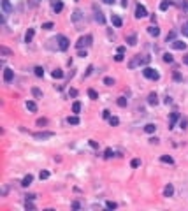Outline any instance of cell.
Returning a JSON list of instances; mask_svg holds the SVG:
<instances>
[{
  "instance_id": "cell-1",
  "label": "cell",
  "mask_w": 188,
  "mask_h": 211,
  "mask_svg": "<svg viewBox=\"0 0 188 211\" xmlns=\"http://www.w3.org/2000/svg\"><path fill=\"white\" fill-rule=\"evenodd\" d=\"M150 62V56H144V55H135L130 62H129V69H135L139 65H144V63Z\"/></svg>"
},
{
  "instance_id": "cell-2",
  "label": "cell",
  "mask_w": 188,
  "mask_h": 211,
  "mask_svg": "<svg viewBox=\"0 0 188 211\" xmlns=\"http://www.w3.org/2000/svg\"><path fill=\"white\" fill-rule=\"evenodd\" d=\"M92 40H93V37H92V35H85V37H79V40L76 42V48H77V49L88 48V46L92 44Z\"/></svg>"
},
{
  "instance_id": "cell-3",
  "label": "cell",
  "mask_w": 188,
  "mask_h": 211,
  "mask_svg": "<svg viewBox=\"0 0 188 211\" xmlns=\"http://www.w3.org/2000/svg\"><path fill=\"white\" fill-rule=\"evenodd\" d=\"M142 74H144V77L153 79V81H157V79L160 77V74H158L155 69H151V67H144V69H142Z\"/></svg>"
},
{
  "instance_id": "cell-4",
  "label": "cell",
  "mask_w": 188,
  "mask_h": 211,
  "mask_svg": "<svg viewBox=\"0 0 188 211\" xmlns=\"http://www.w3.org/2000/svg\"><path fill=\"white\" fill-rule=\"evenodd\" d=\"M53 136H55L53 132L42 130V132H35V134H33V139H35V141H46V139H51Z\"/></svg>"
},
{
  "instance_id": "cell-5",
  "label": "cell",
  "mask_w": 188,
  "mask_h": 211,
  "mask_svg": "<svg viewBox=\"0 0 188 211\" xmlns=\"http://www.w3.org/2000/svg\"><path fill=\"white\" fill-rule=\"evenodd\" d=\"M58 49H62V51H65V49H69V46H70V42H69V39L65 37V35H58Z\"/></svg>"
},
{
  "instance_id": "cell-6",
  "label": "cell",
  "mask_w": 188,
  "mask_h": 211,
  "mask_svg": "<svg viewBox=\"0 0 188 211\" xmlns=\"http://www.w3.org/2000/svg\"><path fill=\"white\" fill-rule=\"evenodd\" d=\"M146 16H148V11H146V7L141 5V4H137V7H135V18L141 19V18H146Z\"/></svg>"
},
{
  "instance_id": "cell-7",
  "label": "cell",
  "mask_w": 188,
  "mask_h": 211,
  "mask_svg": "<svg viewBox=\"0 0 188 211\" xmlns=\"http://www.w3.org/2000/svg\"><path fill=\"white\" fill-rule=\"evenodd\" d=\"M2 9L5 14H11L12 12V5H11V0H2Z\"/></svg>"
},
{
  "instance_id": "cell-8",
  "label": "cell",
  "mask_w": 188,
  "mask_h": 211,
  "mask_svg": "<svg viewBox=\"0 0 188 211\" xmlns=\"http://www.w3.org/2000/svg\"><path fill=\"white\" fill-rule=\"evenodd\" d=\"M12 77H14V71L5 69V71H4V81H5V83H11V81H12Z\"/></svg>"
},
{
  "instance_id": "cell-9",
  "label": "cell",
  "mask_w": 188,
  "mask_h": 211,
  "mask_svg": "<svg viewBox=\"0 0 188 211\" xmlns=\"http://www.w3.org/2000/svg\"><path fill=\"white\" fill-rule=\"evenodd\" d=\"M148 104H150V105H157V104H158V95H157L155 92H151V93L148 95Z\"/></svg>"
},
{
  "instance_id": "cell-10",
  "label": "cell",
  "mask_w": 188,
  "mask_h": 211,
  "mask_svg": "<svg viewBox=\"0 0 188 211\" xmlns=\"http://www.w3.org/2000/svg\"><path fill=\"white\" fill-rule=\"evenodd\" d=\"M172 48L174 49H186V42H183V40H172Z\"/></svg>"
},
{
  "instance_id": "cell-11",
  "label": "cell",
  "mask_w": 188,
  "mask_h": 211,
  "mask_svg": "<svg viewBox=\"0 0 188 211\" xmlns=\"http://www.w3.org/2000/svg\"><path fill=\"white\" fill-rule=\"evenodd\" d=\"M172 194H174V186L169 183V185L163 188V197H172Z\"/></svg>"
},
{
  "instance_id": "cell-12",
  "label": "cell",
  "mask_w": 188,
  "mask_h": 211,
  "mask_svg": "<svg viewBox=\"0 0 188 211\" xmlns=\"http://www.w3.org/2000/svg\"><path fill=\"white\" fill-rule=\"evenodd\" d=\"M95 19H97V23H100V25L106 23V18H104L102 11H97V9H95Z\"/></svg>"
},
{
  "instance_id": "cell-13",
  "label": "cell",
  "mask_w": 188,
  "mask_h": 211,
  "mask_svg": "<svg viewBox=\"0 0 188 211\" xmlns=\"http://www.w3.org/2000/svg\"><path fill=\"white\" fill-rule=\"evenodd\" d=\"M32 181H33V176H32V174H27V176L21 179V186H30Z\"/></svg>"
},
{
  "instance_id": "cell-14",
  "label": "cell",
  "mask_w": 188,
  "mask_h": 211,
  "mask_svg": "<svg viewBox=\"0 0 188 211\" xmlns=\"http://www.w3.org/2000/svg\"><path fill=\"white\" fill-rule=\"evenodd\" d=\"M33 35H35V30H33V28H28L27 34H25V42H32Z\"/></svg>"
},
{
  "instance_id": "cell-15",
  "label": "cell",
  "mask_w": 188,
  "mask_h": 211,
  "mask_svg": "<svg viewBox=\"0 0 188 211\" xmlns=\"http://www.w3.org/2000/svg\"><path fill=\"white\" fill-rule=\"evenodd\" d=\"M179 120V114L178 113H171V121H169V129H172L174 127V123Z\"/></svg>"
},
{
  "instance_id": "cell-16",
  "label": "cell",
  "mask_w": 188,
  "mask_h": 211,
  "mask_svg": "<svg viewBox=\"0 0 188 211\" xmlns=\"http://www.w3.org/2000/svg\"><path fill=\"white\" fill-rule=\"evenodd\" d=\"M111 21H113V25H114V27H118V28L123 25V21H121V18H120V16H111Z\"/></svg>"
},
{
  "instance_id": "cell-17",
  "label": "cell",
  "mask_w": 188,
  "mask_h": 211,
  "mask_svg": "<svg viewBox=\"0 0 188 211\" xmlns=\"http://www.w3.org/2000/svg\"><path fill=\"white\" fill-rule=\"evenodd\" d=\"M148 34L153 35V37H158V35H160V28H158V27H150V28H148Z\"/></svg>"
},
{
  "instance_id": "cell-18",
  "label": "cell",
  "mask_w": 188,
  "mask_h": 211,
  "mask_svg": "<svg viewBox=\"0 0 188 211\" xmlns=\"http://www.w3.org/2000/svg\"><path fill=\"white\" fill-rule=\"evenodd\" d=\"M155 130H157V125L155 123H148V125L144 127V132H148V134H153Z\"/></svg>"
},
{
  "instance_id": "cell-19",
  "label": "cell",
  "mask_w": 188,
  "mask_h": 211,
  "mask_svg": "<svg viewBox=\"0 0 188 211\" xmlns=\"http://www.w3.org/2000/svg\"><path fill=\"white\" fill-rule=\"evenodd\" d=\"M127 42H129V46H135V44H137V35H135V34L129 35V37H127Z\"/></svg>"
},
{
  "instance_id": "cell-20",
  "label": "cell",
  "mask_w": 188,
  "mask_h": 211,
  "mask_svg": "<svg viewBox=\"0 0 188 211\" xmlns=\"http://www.w3.org/2000/svg\"><path fill=\"white\" fill-rule=\"evenodd\" d=\"M27 109L32 111V113H35V111H37V104H35L33 100H28V102H27Z\"/></svg>"
},
{
  "instance_id": "cell-21",
  "label": "cell",
  "mask_w": 188,
  "mask_h": 211,
  "mask_svg": "<svg viewBox=\"0 0 188 211\" xmlns=\"http://www.w3.org/2000/svg\"><path fill=\"white\" fill-rule=\"evenodd\" d=\"M67 123H69V125H79V118H77V114L69 116V118H67Z\"/></svg>"
},
{
  "instance_id": "cell-22",
  "label": "cell",
  "mask_w": 188,
  "mask_h": 211,
  "mask_svg": "<svg viewBox=\"0 0 188 211\" xmlns=\"http://www.w3.org/2000/svg\"><path fill=\"white\" fill-rule=\"evenodd\" d=\"M116 104L120 105V108H127V104H129V100L125 99V97H118V100H116Z\"/></svg>"
},
{
  "instance_id": "cell-23",
  "label": "cell",
  "mask_w": 188,
  "mask_h": 211,
  "mask_svg": "<svg viewBox=\"0 0 188 211\" xmlns=\"http://www.w3.org/2000/svg\"><path fill=\"white\" fill-rule=\"evenodd\" d=\"M51 76H53L55 79H62V77H64V72H62L60 69H55V71L51 72Z\"/></svg>"
},
{
  "instance_id": "cell-24",
  "label": "cell",
  "mask_w": 188,
  "mask_h": 211,
  "mask_svg": "<svg viewBox=\"0 0 188 211\" xmlns=\"http://www.w3.org/2000/svg\"><path fill=\"white\" fill-rule=\"evenodd\" d=\"M88 97H90L92 100H97V99H98V93H97L93 88H88Z\"/></svg>"
},
{
  "instance_id": "cell-25",
  "label": "cell",
  "mask_w": 188,
  "mask_h": 211,
  "mask_svg": "<svg viewBox=\"0 0 188 211\" xmlns=\"http://www.w3.org/2000/svg\"><path fill=\"white\" fill-rule=\"evenodd\" d=\"M62 9H64V4H62L60 0H58V2H55V4H53V11H55V12H60Z\"/></svg>"
},
{
  "instance_id": "cell-26",
  "label": "cell",
  "mask_w": 188,
  "mask_h": 211,
  "mask_svg": "<svg viewBox=\"0 0 188 211\" xmlns=\"http://www.w3.org/2000/svg\"><path fill=\"white\" fill-rule=\"evenodd\" d=\"M79 111H81V102H77V100H76V102L72 104V113H76V114H77Z\"/></svg>"
},
{
  "instance_id": "cell-27",
  "label": "cell",
  "mask_w": 188,
  "mask_h": 211,
  "mask_svg": "<svg viewBox=\"0 0 188 211\" xmlns=\"http://www.w3.org/2000/svg\"><path fill=\"white\" fill-rule=\"evenodd\" d=\"M160 160L163 162V164H172L174 160H172V157H169V155H162L160 157Z\"/></svg>"
},
{
  "instance_id": "cell-28",
  "label": "cell",
  "mask_w": 188,
  "mask_h": 211,
  "mask_svg": "<svg viewBox=\"0 0 188 211\" xmlns=\"http://www.w3.org/2000/svg\"><path fill=\"white\" fill-rule=\"evenodd\" d=\"M32 95H33L35 99H42V92H40L39 88H32Z\"/></svg>"
},
{
  "instance_id": "cell-29",
  "label": "cell",
  "mask_w": 188,
  "mask_h": 211,
  "mask_svg": "<svg viewBox=\"0 0 188 211\" xmlns=\"http://www.w3.org/2000/svg\"><path fill=\"white\" fill-rule=\"evenodd\" d=\"M163 62H165V63H172V62H174L172 55H171V53H165V55H163Z\"/></svg>"
},
{
  "instance_id": "cell-30",
  "label": "cell",
  "mask_w": 188,
  "mask_h": 211,
  "mask_svg": "<svg viewBox=\"0 0 188 211\" xmlns=\"http://www.w3.org/2000/svg\"><path fill=\"white\" fill-rule=\"evenodd\" d=\"M33 71H35V76H37V77H42V76H44V69H42V67H35Z\"/></svg>"
},
{
  "instance_id": "cell-31",
  "label": "cell",
  "mask_w": 188,
  "mask_h": 211,
  "mask_svg": "<svg viewBox=\"0 0 188 211\" xmlns=\"http://www.w3.org/2000/svg\"><path fill=\"white\" fill-rule=\"evenodd\" d=\"M104 84H107V86H113V84H114V79L113 77H104Z\"/></svg>"
},
{
  "instance_id": "cell-32",
  "label": "cell",
  "mask_w": 188,
  "mask_h": 211,
  "mask_svg": "<svg viewBox=\"0 0 188 211\" xmlns=\"http://www.w3.org/2000/svg\"><path fill=\"white\" fill-rule=\"evenodd\" d=\"M181 34H183L185 37H188V21H186V23H183V27H181Z\"/></svg>"
},
{
  "instance_id": "cell-33",
  "label": "cell",
  "mask_w": 188,
  "mask_h": 211,
  "mask_svg": "<svg viewBox=\"0 0 188 211\" xmlns=\"http://www.w3.org/2000/svg\"><path fill=\"white\" fill-rule=\"evenodd\" d=\"M109 123H111V127H116V125L120 123V120H118L116 116H111V118H109Z\"/></svg>"
},
{
  "instance_id": "cell-34",
  "label": "cell",
  "mask_w": 188,
  "mask_h": 211,
  "mask_svg": "<svg viewBox=\"0 0 188 211\" xmlns=\"http://www.w3.org/2000/svg\"><path fill=\"white\" fill-rule=\"evenodd\" d=\"M37 125H39V127H46V125H48V120H46V118H39V120H37Z\"/></svg>"
},
{
  "instance_id": "cell-35",
  "label": "cell",
  "mask_w": 188,
  "mask_h": 211,
  "mask_svg": "<svg viewBox=\"0 0 188 211\" xmlns=\"http://www.w3.org/2000/svg\"><path fill=\"white\" fill-rule=\"evenodd\" d=\"M55 25L51 23V21H48V23H42V30H51Z\"/></svg>"
},
{
  "instance_id": "cell-36",
  "label": "cell",
  "mask_w": 188,
  "mask_h": 211,
  "mask_svg": "<svg viewBox=\"0 0 188 211\" xmlns=\"http://www.w3.org/2000/svg\"><path fill=\"white\" fill-rule=\"evenodd\" d=\"M169 5H171V2H169V0H163V2L160 4V9H162V11H165V9L169 7Z\"/></svg>"
},
{
  "instance_id": "cell-37",
  "label": "cell",
  "mask_w": 188,
  "mask_h": 211,
  "mask_svg": "<svg viewBox=\"0 0 188 211\" xmlns=\"http://www.w3.org/2000/svg\"><path fill=\"white\" fill-rule=\"evenodd\" d=\"M106 208H107V209H116V202L107 201V202H106Z\"/></svg>"
},
{
  "instance_id": "cell-38",
  "label": "cell",
  "mask_w": 188,
  "mask_h": 211,
  "mask_svg": "<svg viewBox=\"0 0 188 211\" xmlns=\"http://www.w3.org/2000/svg\"><path fill=\"white\" fill-rule=\"evenodd\" d=\"M186 125H188V120L186 118H181L179 120V127H181V129H186Z\"/></svg>"
},
{
  "instance_id": "cell-39",
  "label": "cell",
  "mask_w": 188,
  "mask_h": 211,
  "mask_svg": "<svg viewBox=\"0 0 188 211\" xmlns=\"http://www.w3.org/2000/svg\"><path fill=\"white\" fill-rule=\"evenodd\" d=\"M130 165H132V167L135 169V167H139V165H141V160H139V158H134V160L130 162Z\"/></svg>"
},
{
  "instance_id": "cell-40",
  "label": "cell",
  "mask_w": 188,
  "mask_h": 211,
  "mask_svg": "<svg viewBox=\"0 0 188 211\" xmlns=\"http://www.w3.org/2000/svg\"><path fill=\"white\" fill-rule=\"evenodd\" d=\"M0 53L2 55H11V49H7L5 46H0Z\"/></svg>"
},
{
  "instance_id": "cell-41",
  "label": "cell",
  "mask_w": 188,
  "mask_h": 211,
  "mask_svg": "<svg viewBox=\"0 0 188 211\" xmlns=\"http://www.w3.org/2000/svg\"><path fill=\"white\" fill-rule=\"evenodd\" d=\"M39 178H40V179H48V178H49V171H42Z\"/></svg>"
},
{
  "instance_id": "cell-42",
  "label": "cell",
  "mask_w": 188,
  "mask_h": 211,
  "mask_svg": "<svg viewBox=\"0 0 188 211\" xmlns=\"http://www.w3.org/2000/svg\"><path fill=\"white\" fill-rule=\"evenodd\" d=\"M72 19H74V21H79V19H81V12H79V11H74V16H72Z\"/></svg>"
},
{
  "instance_id": "cell-43",
  "label": "cell",
  "mask_w": 188,
  "mask_h": 211,
  "mask_svg": "<svg viewBox=\"0 0 188 211\" xmlns=\"http://www.w3.org/2000/svg\"><path fill=\"white\" fill-rule=\"evenodd\" d=\"M114 153H113V150H111V148H107V150H106V155H104V157H106V158H111Z\"/></svg>"
},
{
  "instance_id": "cell-44",
  "label": "cell",
  "mask_w": 188,
  "mask_h": 211,
  "mask_svg": "<svg viewBox=\"0 0 188 211\" xmlns=\"http://www.w3.org/2000/svg\"><path fill=\"white\" fill-rule=\"evenodd\" d=\"M181 7H183L185 12H188V0H183V2H181Z\"/></svg>"
},
{
  "instance_id": "cell-45",
  "label": "cell",
  "mask_w": 188,
  "mask_h": 211,
  "mask_svg": "<svg viewBox=\"0 0 188 211\" xmlns=\"http://www.w3.org/2000/svg\"><path fill=\"white\" fill-rule=\"evenodd\" d=\"M172 77H174V81H183V76H181L179 72H174V76H172Z\"/></svg>"
},
{
  "instance_id": "cell-46",
  "label": "cell",
  "mask_w": 188,
  "mask_h": 211,
  "mask_svg": "<svg viewBox=\"0 0 188 211\" xmlns=\"http://www.w3.org/2000/svg\"><path fill=\"white\" fill-rule=\"evenodd\" d=\"M114 60H116V62H123V53H118V55H114Z\"/></svg>"
},
{
  "instance_id": "cell-47",
  "label": "cell",
  "mask_w": 188,
  "mask_h": 211,
  "mask_svg": "<svg viewBox=\"0 0 188 211\" xmlns=\"http://www.w3.org/2000/svg\"><path fill=\"white\" fill-rule=\"evenodd\" d=\"M69 95H70V97H77V90H76V88H70V90H69Z\"/></svg>"
},
{
  "instance_id": "cell-48",
  "label": "cell",
  "mask_w": 188,
  "mask_h": 211,
  "mask_svg": "<svg viewBox=\"0 0 188 211\" xmlns=\"http://www.w3.org/2000/svg\"><path fill=\"white\" fill-rule=\"evenodd\" d=\"M25 208H27V209H35V206H33L30 201H27V202H25Z\"/></svg>"
},
{
  "instance_id": "cell-49",
  "label": "cell",
  "mask_w": 188,
  "mask_h": 211,
  "mask_svg": "<svg viewBox=\"0 0 188 211\" xmlns=\"http://www.w3.org/2000/svg\"><path fill=\"white\" fill-rule=\"evenodd\" d=\"M102 116H104V118H106V120H109V118H111V111H107V109H106V111H104V113H102Z\"/></svg>"
},
{
  "instance_id": "cell-50",
  "label": "cell",
  "mask_w": 188,
  "mask_h": 211,
  "mask_svg": "<svg viewBox=\"0 0 188 211\" xmlns=\"http://www.w3.org/2000/svg\"><path fill=\"white\" fill-rule=\"evenodd\" d=\"M174 37H176V34H174V32H171L169 35H167V42H169V40H174Z\"/></svg>"
},
{
  "instance_id": "cell-51",
  "label": "cell",
  "mask_w": 188,
  "mask_h": 211,
  "mask_svg": "<svg viewBox=\"0 0 188 211\" xmlns=\"http://www.w3.org/2000/svg\"><path fill=\"white\" fill-rule=\"evenodd\" d=\"M90 146H92V148H98V142L93 141V139H90Z\"/></svg>"
},
{
  "instance_id": "cell-52",
  "label": "cell",
  "mask_w": 188,
  "mask_h": 211,
  "mask_svg": "<svg viewBox=\"0 0 188 211\" xmlns=\"http://www.w3.org/2000/svg\"><path fill=\"white\" fill-rule=\"evenodd\" d=\"M92 72H93V67H92V65H90V67H88V69H86V72H85V76H90V74H92Z\"/></svg>"
},
{
  "instance_id": "cell-53",
  "label": "cell",
  "mask_w": 188,
  "mask_h": 211,
  "mask_svg": "<svg viewBox=\"0 0 188 211\" xmlns=\"http://www.w3.org/2000/svg\"><path fill=\"white\" fill-rule=\"evenodd\" d=\"M25 197H27V201H33L37 195H33V194H28V195H25Z\"/></svg>"
},
{
  "instance_id": "cell-54",
  "label": "cell",
  "mask_w": 188,
  "mask_h": 211,
  "mask_svg": "<svg viewBox=\"0 0 188 211\" xmlns=\"http://www.w3.org/2000/svg\"><path fill=\"white\" fill-rule=\"evenodd\" d=\"M150 142H151V144H158V139H157V137H151Z\"/></svg>"
},
{
  "instance_id": "cell-55",
  "label": "cell",
  "mask_w": 188,
  "mask_h": 211,
  "mask_svg": "<svg viewBox=\"0 0 188 211\" xmlns=\"http://www.w3.org/2000/svg\"><path fill=\"white\" fill-rule=\"evenodd\" d=\"M129 5V0H121V7H127Z\"/></svg>"
},
{
  "instance_id": "cell-56",
  "label": "cell",
  "mask_w": 188,
  "mask_h": 211,
  "mask_svg": "<svg viewBox=\"0 0 188 211\" xmlns=\"http://www.w3.org/2000/svg\"><path fill=\"white\" fill-rule=\"evenodd\" d=\"M72 208H74V209H79L81 206H79V202H72Z\"/></svg>"
},
{
  "instance_id": "cell-57",
  "label": "cell",
  "mask_w": 188,
  "mask_h": 211,
  "mask_svg": "<svg viewBox=\"0 0 188 211\" xmlns=\"http://www.w3.org/2000/svg\"><path fill=\"white\" fill-rule=\"evenodd\" d=\"M104 4H114V0H102Z\"/></svg>"
},
{
  "instance_id": "cell-58",
  "label": "cell",
  "mask_w": 188,
  "mask_h": 211,
  "mask_svg": "<svg viewBox=\"0 0 188 211\" xmlns=\"http://www.w3.org/2000/svg\"><path fill=\"white\" fill-rule=\"evenodd\" d=\"M183 62H185L186 65H188V56H183Z\"/></svg>"
}]
</instances>
